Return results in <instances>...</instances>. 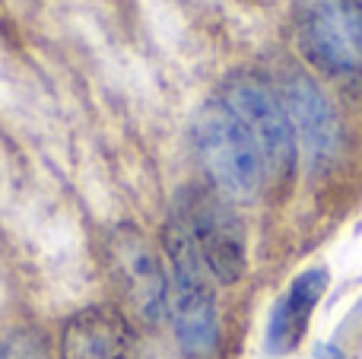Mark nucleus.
Here are the masks:
<instances>
[{
    "label": "nucleus",
    "instance_id": "nucleus-1",
    "mask_svg": "<svg viewBox=\"0 0 362 359\" xmlns=\"http://www.w3.org/2000/svg\"><path fill=\"white\" fill-rule=\"evenodd\" d=\"M163 252L169 271V318L175 337L191 356H204L216 347L219 337L216 293H213V273L206 271L178 213H172L163 229Z\"/></svg>",
    "mask_w": 362,
    "mask_h": 359
},
{
    "label": "nucleus",
    "instance_id": "nucleus-2",
    "mask_svg": "<svg viewBox=\"0 0 362 359\" xmlns=\"http://www.w3.org/2000/svg\"><path fill=\"white\" fill-rule=\"evenodd\" d=\"M194 153L213 191L226 201H248L257 194L264 163L248 127L238 121L226 99L206 102L194 121Z\"/></svg>",
    "mask_w": 362,
    "mask_h": 359
},
{
    "label": "nucleus",
    "instance_id": "nucleus-3",
    "mask_svg": "<svg viewBox=\"0 0 362 359\" xmlns=\"http://www.w3.org/2000/svg\"><path fill=\"white\" fill-rule=\"evenodd\" d=\"M105 273L137 322L159 324L169 318V271L144 229L121 223L105 235Z\"/></svg>",
    "mask_w": 362,
    "mask_h": 359
},
{
    "label": "nucleus",
    "instance_id": "nucleus-4",
    "mask_svg": "<svg viewBox=\"0 0 362 359\" xmlns=\"http://www.w3.org/2000/svg\"><path fill=\"white\" fill-rule=\"evenodd\" d=\"M293 25L312 67L337 80L362 73V0H296Z\"/></svg>",
    "mask_w": 362,
    "mask_h": 359
},
{
    "label": "nucleus",
    "instance_id": "nucleus-5",
    "mask_svg": "<svg viewBox=\"0 0 362 359\" xmlns=\"http://www.w3.org/2000/svg\"><path fill=\"white\" fill-rule=\"evenodd\" d=\"M226 102L248 127L257 153L264 163V175L270 178H289L296 169V134L289 121L283 93L257 70H235L226 83Z\"/></svg>",
    "mask_w": 362,
    "mask_h": 359
},
{
    "label": "nucleus",
    "instance_id": "nucleus-6",
    "mask_svg": "<svg viewBox=\"0 0 362 359\" xmlns=\"http://www.w3.org/2000/svg\"><path fill=\"white\" fill-rule=\"evenodd\" d=\"M223 194L213 188H187L181 194L178 216L187 226L206 271L216 283H238L248 271L245 226Z\"/></svg>",
    "mask_w": 362,
    "mask_h": 359
},
{
    "label": "nucleus",
    "instance_id": "nucleus-7",
    "mask_svg": "<svg viewBox=\"0 0 362 359\" xmlns=\"http://www.w3.org/2000/svg\"><path fill=\"white\" fill-rule=\"evenodd\" d=\"M57 359H137V331L118 305H86L61 324Z\"/></svg>",
    "mask_w": 362,
    "mask_h": 359
},
{
    "label": "nucleus",
    "instance_id": "nucleus-8",
    "mask_svg": "<svg viewBox=\"0 0 362 359\" xmlns=\"http://www.w3.org/2000/svg\"><path fill=\"white\" fill-rule=\"evenodd\" d=\"M280 93H283V102H286L289 121H293L296 143H302L305 156L315 165L327 163L340 140V124H337V114H334V105L327 102V95L302 70H296V73H289L283 80Z\"/></svg>",
    "mask_w": 362,
    "mask_h": 359
},
{
    "label": "nucleus",
    "instance_id": "nucleus-9",
    "mask_svg": "<svg viewBox=\"0 0 362 359\" xmlns=\"http://www.w3.org/2000/svg\"><path fill=\"white\" fill-rule=\"evenodd\" d=\"M327 290V271L325 267H312V271L299 273L293 280V286L286 290V296L280 299L274 312V322H270V347L289 353L302 343L308 331V322L315 315V305L321 302Z\"/></svg>",
    "mask_w": 362,
    "mask_h": 359
},
{
    "label": "nucleus",
    "instance_id": "nucleus-10",
    "mask_svg": "<svg viewBox=\"0 0 362 359\" xmlns=\"http://www.w3.org/2000/svg\"><path fill=\"white\" fill-rule=\"evenodd\" d=\"M4 359H48V353H45V347L32 334H19L13 341H6Z\"/></svg>",
    "mask_w": 362,
    "mask_h": 359
}]
</instances>
